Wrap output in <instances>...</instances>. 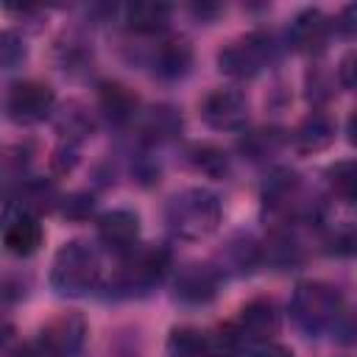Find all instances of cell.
I'll list each match as a JSON object with an SVG mask.
<instances>
[{"label": "cell", "instance_id": "obj_4", "mask_svg": "<svg viewBox=\"0 0 357 357\" xmlns=\"http://www.w3.org/2000/svg\"><path fill=\"white\" fill-rule=\"evenodd\" d=\"M201 112L212 128H237L245 120V98L234 89H215Z\"/></svg>", "mask_w": 357, "mask_h": 357}, {"label": "cell", "instance_id": "obj_9", "mask_svg": "<svg viewBox=\"0 0 357 357\" xmlns=\"http://www.w3.org/2000/svg\"><path fill=\"white\" fill-rule=\"evenodd\" d=\"M100 237L114 248L131 245L134 237H137V215H131L126 209H117V212L100 218Z\"/></svg>", "mask_w": 357, "mask_h": 357}, {"label": "cell", "instance_id": "obj_12", "mask_svg": "<svg viewBox=\"0 0 357 357\" xmlns=\"http://www.w3.org/2000/svg\"><path fill=\"white\" fill-rule=\"evenodd\" d=\"M20 53H22V47L17 45V39H14V36H8V33H0V64L14 61Z\"/></svg>", "mask_w": 357, "mask_h": 357}, {"label": "cell", "instance_id": "obj_1", "mask_svg": "<svg viewBox=\"0 0 357 357\" xmlns=\"http://www.w3.org/2000/svg\"><path fill=\"white\" fill-rule=\"evenodd\" d=\"M170 223L184 237H201L215 229L218 204L212 195H206L201 190L184 192V195L173 198V204H170Z\"/></svg>", "mask_w": 357, "mask_h": 357}, {"label": "cell", "instance_id": "obj_11", "mask_svg": "<svg viewBox=\"0 0 357 357\" xmlns=\"http://www.w3.org/2000/svg\"><path fill=\"white\" fill-rule=\"evenodd\" d=\"M170 8L162 3H134L128 8V25L134 31H156L165 25Z\"/></svg>", "mask_w": 357, "mask_h": 357}, {"label": "cell", "instance_id": "obj_14", "mask_svg": "<svg viewBox=\"0 0 357 357\" xmlns=\"http://www.w3.org/2000/svg\"><path fill=\"white\" fill-rule=\"evenodd\" d=\"M254 357H293V351H290V349H284V346H268V349L257 351Z\"/></svg>", "mask_w": 357, "mask_h": 357}, {"label": "cell", "instance_id": "obj_13", "mask_svg": "<svg viewBox=\"0 0 357 357\" xmlns=\"http://www.w3.org/2000/svg\"><path fill=\"white\" fill-rule=\"evenodd\" d=\"M17 357H59V354H56V351H50V349L39 340V343H33V346H25Z\"/></svg>", "mask_w": 357, "mask_h": 357}, {"label": "cell", "instance_id": "obj_8", "mask_svg": "<svg viewBox=\"0 0 357 357\" xmlns=\"http://www.w3.org/2000/svg\"><path fill=\"white\" fill-rule=\"evenodd\" d=\"M279 326V315L273 310L271 301H254L243 310L240 315V337H248V340H262V337H271Z\"/></svg>", "mask_w": 357, "mask_h": 357}, {"label": "cell", "instance_id": "obj_10", "mask_svg": "<svg viewBox=\"0 0 357 357\" xmlns=\"http://www.w3.org/2000/svg\"><path fill=\"white\" fill-rule=\"evenodd\" d=\"M293 39L298 47L310 50V47H321V42L326 39V22L318 11H307L296 20L293 25Z\"/></svg>", "mask_w": 357, "mask_h": 357}, {"label": "cell", "instance_id": "obj_3", "mask_svg": "<svg viewBox=\"0 0 357 357\" xmlns=\"http://www.w3.org/2000/svg\"><path fill=\"white\" fill-rule=\"evenodd\" d=\"M53 106V89L39 81H20L11 86L8 95V112L20 123H36L42 120Z\"/></svg>", "mask_w": 357, "mask_h": 357}, {"label": "cell", "instance_id": "obj_6", "mask_svg": "<svg viewBox=\"0 0 357 357\" xmlns=\"http://www.w3.org/2000/svg\"><path fill=\"white\" fill-rule=\"evenodd\" d=\"M42 237H45L42 223H39L33 215H20V218H14V220L6 226V231H3L6 248H8L11 254H17V257H31V254L42 245Z\"/></svg>", "mask_w": 357, "mask_h": 357}, {"label": "cell", "instance_id": "obj_7", "mask_svg": "<svg viewBox=\"0 0 357 357\" xmlns=\"http://www.w3.org/2000/svg\"><path fill=\"white\" fill-rule=\"evenodd\" d=\"M265 59V36H248L237 45H231L223 56H220V64L229 70V73H257L259 64Z\"/></svg>", "mask_w": 357, "mask_h": 357}, {"label": "cell", "instance_id": "obj_2", "mask_svg": "<svg viewBox=\"0 0 357 357\" xmlns=\"http://www.w3.org/2000/svg\"><path fill=\"white\" fill-rule=\"evenodd\" d=\"M56 284L64 287L61 293H81L86 290L95 276H98V259L89 248H84L81 243H70L61 254H59V262H56V276H61Z\"/></svg>", "mask_w": 357, "mask_h": 357}, {"label": "cell", "instance_id": "obj_5", "mask_svg": "<svg viewBox=\"0 0 357 357\" xmlns=\"http://www.w3.org/2000/svg\"><path fill=\"white\" fill-rule=\"evenodd\" d=\"M81 340H84V321L78 315H70V312L59 315L56 321H50L42 329V343L50 351H56L59 357L75 354L78 346H81Z\"/></svg>", "mask_w": 357, "mask_h": 357}]
</instances>
